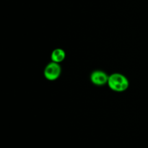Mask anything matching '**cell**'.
Returning <instances> with one entry per match:
<instances>
[{
    "instance_id": "obj_3",
    "label": "cell",
    "mask_w": 148,
    "mask_h": 148,
    "mask_svg": "<svg viewBox=\"0 0 148 148\" xmlns=\"http://www.w3.org/2000/svg\"><path fill=\"white\" fill-rule=\"evenodd\" d=\"M108 77L105 72L101 71H95L90 75V80L94 84L102 86L108 83Z\"/></svg>"
},
{
    "instance_id": "obj_2",
    "label": "cell",
    "mask_w": 148,
    "mask_h": 148,
    "mask_svg": "<svg viewBox=\"0 0 148 148\" xmlns=\"http://www.w3.org/2000/svg\"><path fill=\"white\" fill-rule=\"evenodd\" d=\"M61 67L59 63L51 62L48 64L44 70V76L49 81H55L61 74Z\"/></svg>"
},
{
    "instance_id": "obj_4",
    "label": "cell",
    "mask_w": 148,
    "mask_h": 148,
    "mask_svg": "<svg viewBox=\"0 0 148 148\" xmlns=\"http://www.w3.org/2000/svg\"><path fill=\"white\" fill-rule=\"evenodd\" d=\"M66 54L65 52L62 49H56L53 51L51 54V59L53 62H62L64 59Z\"/></svg>"
},
{
    "instance_id": "obj_1",
    "label": "cell",
    "mask_w": 148,
    "mask_h": 148,
    "mask_svg": "<svg viewBox=\"0 0 148 148\" xmlns=\"http://www.w3.org/2000/svg\"><path fill=\"white\" fill-rule=\"evenodd\" d=\"M108 85L115 91L121 92L129 87V81L124 75L120 73H113L108 77Z\"/></svg>"
}]
</instances>
